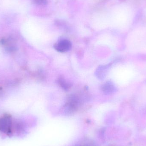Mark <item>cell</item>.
<instances>
[{
    "label": "cell",
    "mask_w": 146,
    "mask_h": 146,
    "mask_svg": "<svg viewBox=\"0 0 146 146\" xmlns=\"http://www.w3.org/2000/svg\"><path fill=\"white\" fill-rule=\"evenodd\" d=\"M72 47L70 41L66 39L60 40L54 45V48L57 51L61 53H65L69 51Z\"/></svg>",
    "instance_id": "obj_1"
},
{
    "label": "cell",
    "mask_w": 146,
    "mask_h": 146,
    "mask_svg": "<svg viewBox=\"0 0 146 146\" xmlns=\"http://www.w3.org/2000/svg\"><path fill=\"white\" fill-rule=\"evenodd\" d=\"M102 90L105 93H111L115 90V86L111 82H107L102 87Z\"/></svg>",
    "instance_id": "obj_2"
},
{
    "label": "cell",
    "mask_w": 146,
    "mask_h": 146,
    "mask_svg": "<svg viewBox=\"0 0 146 146\" xmlns=\"http://www.w3.org/2000/svg\"><path fill=\"white\" fill-rule=\"evenodd\" d=\"M59 84L65 90H67L69 88V85L68 83L64 79H60L59 80Z\"/></svg>",
    "instance_id": "obj_3"
},
{
    "label": "cell",
    "mask_w": 146,
    "mask_h": 146,
    "mask_svg": "<svg viewBox=\"0 0 146 146\" xmlns=\"http://www.w3.org/2000/svg\"><path fill=\"white\" fill-rule=\"evenodd\" d=\"M81 144L82 146H97L94 141L90 140H86Z\"/></svg>",
    "instance_id": "obj_4"
},
{
    "label": "cell",
    "mask_w": 146,
    "mask_h": 146,
    "mask_svg": "<svg viewBox=\"0 0 146 146\" xmlns=\"http://www.w3.org/2000/svg\"><path fill=\"white\" fill-rule=\"evenodd\" d=\"M33 2L36 4H42L44 3V0H33Z\"/></svg>",
    "instance_id": "obj_5"
},
{
    "label": "cell",
    "mask_w": 146,
    "mask_h": 146,
    "mask_svg": "<svg viewBox=\"0 0 146 146\" xmlns=\"http://www.w3.org/2000/svg\"><path fill=\"white\" fill-rule=\"evenodd\" d=\"M75 146H82V145L81 144H77V145H76Z\"/></svg>",
    "instance_id": "obj_6"
}]
</instances>
